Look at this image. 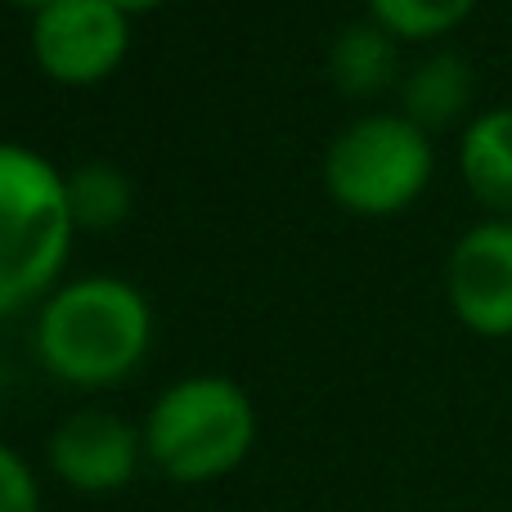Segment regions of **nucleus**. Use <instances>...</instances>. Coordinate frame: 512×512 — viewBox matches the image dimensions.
<instances>
[{
  "label": "nucleus",
  "mask_w": 512,
  "mask_h": 512,
  "mask_svg": "<svg viewBox=\"0 0 512 512\" xmlns=\"http://www.w3.org/2000/svg\"><path fill=\"white\" fill-rule=\"evenodd\" d=\"M445 301L477 337H512V221L486 216L463 230L445 261Z\"/></svg>",
  "instance_id": "nucleus-6"
},
{
  "label": "nucleus",
  "mask_w": 512,
  "mask_h": 512,
  "mask_svg": "<svg viewBox=\"0 0 512 512\" xmlns=\"http://www.w3.org/2000/svg\"><path fill=\"white\" fill-rule=\"evenodd\" d=\"M364 5L373 23L387 27L396 41H441L459 23H468L477 0H364Z\"/></svg>",
  "instance_id": "nucleus-12"
},
{
  "label": "nucleus",
  "mask_w": 512,
  "mask_h": 512,
  "mask_svg": "<svg viewBox=\"0 0 512 512\" xmlns=\"http://www.w3.org/2000/svg\"><path fill=\"white\" fill-rule=\"evenodd\" d=\"M113 9H122L126 18L131 14H149V9H158V5H167V0H108Z\"/></svg>",
  "instance_id": "nucleus-14"
},
{
  "label": "nucleus",
  "mask_w": 512,
  "mask_h": 512,
  "mask_svg": "<svg viewBox=\"0 0 512 512\" xmlns=\"http://www.w3.org/2000/svg\"><path fill=\"white\" fill-rule=\"evenodd\" d=\"M50 472L77 495H117L144 463V432L113 409H77L50 432Z\"/></svg>",
  "instance_id": "nucleus-7"
},
{
  "label": "nucleus",
  "mask_w": 512,
  "mask_h": 512,
  "mask_svg": "<svg viewBox=\"0 0 512 512\" xmlns=\"http://www.w3.org/2000/svg\"><path fill=\"white\" fill-rule=\"evenodd\" d=\"M131 50V18L108 0H54L32 14V54L59 86H95L113 77Z\"/></svg>",
  "instance_id": "nucleus-5"
},
{
  "label": "nucleus",
  "mask_w": 512,
  "mask_h": 512,
  "mask_svg": "<svg viewBox=\"0 0 512 512\" xmlns=\"http://www.w3.org/2000/svg\"><path fill=\"white\" fill-rule=\"evenodd\" d=\"M436 171L432 135L405 113H364L333 135L324 153V189L342 212L382 221L427 194Z\"/></svg>",
  "instance_id": "nucleus-4"
},
{
  "label": "nucleus",
  "mask_w": 512,
  "mask_h": 512,
  "mask_svg": "<svg viewBox=\"0 0 512 512\" xmlns=\"http://www.w3.org/2000/svg\"><path fill=\"white\" fill-rule=\"evenodd\" d=\"M68 171L27 144L0 140V319L41 306L72 252Z\"/></svg>",
  "instance_id": "nucleus-2"
},
{
  "label": "nucleus",
  "mask_w": 512,
  "mask_h": 512,
  "mask_svg": "<svg viewBox=\"0 0 512 512\" xmlns=\"http://www.w3.org/2000/svg\"><path fill=\"white\" fill-rule=\"evenodd\" d=\"M36 360L50 378L77 391L117 387L153 346V306L117 274L68 279L36 306Z\"/></svg>",
  "instance_id": "nucleus-1"
},
{
  "label": "nucleus",
  "mask_w": 512,
  "mask_h": 512,
  "mask_svg": "<svg viewBox=\"0 0 512 512\" xmlns=\"http://www.w3.org/2000/svg\"><path fill=\"white\" fill-rule=\"evenodd\" d=\"M472 95H477V77H472L468 59L454 50H436L409 68L405 86H400V113L414 126H423L427 135H436L450 131L468 113Z\"/></svg>",
  "instance_id": "nucleus-9"
},
{
  "label": "nucleus",
  "mask_w": 512,
  "mask_h": 512,
  "mask_svg": "<svg viewBox=\"0 0 512 512\" xmlns=\"http://www.w3.org/2000/svg\"><path fill=\"white\" fill-rule=\"evenodd\" d=\"M68 207L77 230H117L135 207V185L113 162H81L68 171Z\"/></svg>",
  "instance_id": "nucleus-11"
},
{
  "label": "nucleus",
  "mask_w": 512,
  "mask_h": 512,
  "mask_svg": "<svg viewBox=\"0 0 512 512\" xmlns=\"http://www.w3.org/2000/svg\"><path fill=\"white\" fill-rule=\"evenodd\" d=\"M0 512H41V481L32 463L0 441Z\"/></svg>",
  "instance_id": "nucleus-13"
},
{
  "label": "nucleus",
  "mask_w": 512,
  "mask_h": 512,
  "mask_svg": "<svg viewBox=\"0 0 512 512\" xmlns=\"http://www.w3.org/2000/svg\"><path fill=\"white\" fill-rule=\"evenodd\" d=\"M9 5H18V9H32V14H41V9H50L54 0H9Z\"/></svg>",
  "instance_id": "nucleus-15"
},
{
  "label": "nucleus",
  "mask_w": 512,
  "mask_h": 512,
  "mask_svg": "<svg viewBox=\"0 0 512 512\" xmlns=\"http://www.w3.org/2000/svg\"><path fill=\"white\" fill-rule=\"evenodd\" d=\"M459 176L499 221H512V108H486L459 135Z\"/></svg>",
  "instance_id": "nucleus-8"
},
{
  "label": "nucleus",
  "mask_w": 512,
  "mask_h": 512,
  "mask_svg": "<svg viewBox=\"0 0 512 512\" xmlns=\"http://www.w3.org/2000/svg\"><path fill=\"white\" fill-rule=\"evenodd\" d=\"M144 459L180 486H207L243 468L256 445V405L225 373L171 382L144 414Z\"/></svg>",
  "instance_id": "nucleus-3"
},
{
  "label": "nucleus",
  "mask_w": 512,
  "mask_h": 512,
  "mask_svg": "<svg viewBox=\"0 0 512 512\" xmlns=\"http://www.w3.org/2000/svg\"><path fill=\"white\" fill-rule=\"evenodd\" d=\"M400 72V41L373 18L346 23L328 45V77L346 99H378Z\"/></svg>",
  "instance_id": "nucleus-10"
}]
</instances>
